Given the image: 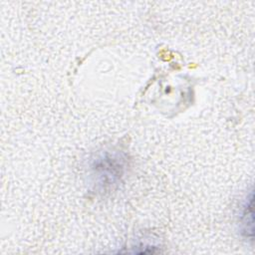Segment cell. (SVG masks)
I'll return each mask as SVG.
<instances>
[{"instance_id":"6da1fadb","label":"cell","mask_w":255,"mask_h":255,"mask_svg":"<svg viewBox=\"0 0 255 255\" xmlns=\"http://www.w3.org/2000/svg\"><path fill=\"white\" fill-rule=\"evenodd\" d=\"M125 158L119 153L108 151L99 155L92 163V175L95 184L99 187H111L116 184L124 174Z\"/></svg>"},{"instance_id":"7a4b0ae2","label":"cell","mask_w":255,"mask_h":255,"mask_svg":"<svg viewBox=\"0 0 255 255\" xmlns=\"http://www.w3.org/2000/svg\"><path fill=\"white\" fill-rule=\"evenodd\" d=\"M242 212L240 216L241 229L246 237L253 240L254 225H253V191H250V195L246 197L245 202L242 206Z\"/></svg>"}]
</instances>
